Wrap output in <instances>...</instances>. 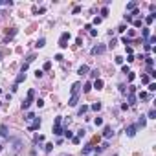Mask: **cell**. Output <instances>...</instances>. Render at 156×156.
Returning <instances> with one entry per match:
<instances>
[{
    "label": "cell",
    "instance_id": "obj_1",
    "mask_svg": "<svg viewBox=\"0 0 156 156\" xmlns=\"http://www.w3.org/2000/svg\"><path fill=\"white\" fill-rule=\"evenodd\" d=\"M103 149H97L96 145H86L83 147V156H97Z\"/></svg>",
    "mask_w": 156,
    "mask_h": 156
},
{
    "label": "cell",
    "instance_id": "obj_2",
    "mask_svg": "<svg viewBox=\"0 0 156 156\" xmlns=\"http://www.w3.org/2000/svg\"><path fill=\"white\" fill-rule=\"evenodd\" d=\"M33 97H35V90L31 88V90L28 92V97L22 101V110H28L29 106H31V103H33Z\"/></svg>",
    "mask_w": 156,
    "mask_h": 156
},
{
    "label": "cell",
    "instance_id": "obj_3",
    "mask_svg": "<svg viewBox=\"0 0 156 156\" xmlns=\"http://www.w3.org/2000/svg\"><path fill=\"white\" fill-rule=\"evenodd\" d=\"M61 125H63V118H61V116H57L55 119H53V134H55V136H61V134H63V127H61Z\"/></svg>",
    "mask_w": 156,
    "mask_h": 156
},
{
    "label": "cell",
    "instance_id": "obj_4",
    "mask_svg": "<svg viewBox=\"0 0 156 156\" xmlns=\"http://www.w3.org/2000/svg\"><path fill=\"white\" fill-rule=\"evenodd\" d=\"M70 33H68V31H64L63 35H61V39H59V46H61V48H66V46H68V41H70Z\"/></svg>",
    "mask_w": 156,
    "mask_h": 156
},
{
    "label": "cell",
    "instance_id": "obj_5",
    "mask_svg": "<svg viewBox=\"0 0 156 156\" xmlns=\"http://www.w3.org/2000/svg\"><path fill=\"white\" fill-rule=\"evenodd\" d=\"M105 51H106V46L97 44V46H94V48H92V55H101V53H105Z\"/></svg>",
    "mask_w": 156,
    "mask_h": 156
},
{
    "label": "cell",
    "instance_id": "obj_6",
    "mask_svg": "<svg viewBox=\"0 0 156 156\" xmlns=\"http://www.w3.org/2000/svg\"><path fill=\"white\" fill-rule=\"evenodd\" d=\"M39 127H41V119H39V118H35V119L28 125V130H37Z\"/></svg>",
    "mask_w": 156,
    "mask_h": 156
},
{
    "label": "cell",
    "instance_id": "obj_7",
    "mask_svg": "<svg viewBox=\"0 0 156 156\" xmlns=\"http://www.w3.org/2000/svg\"><path fill=\"white\" fill-rule=\"evenodd\" d=\"M136 130H138V125H128V127H127V136H128V138H132V136L136 134Z\"/></svg>",
    "mask_w": 156,
    "mask_h": 156
},
{
    "label": "cell",
    "instance_id": "obj_8",
    "mask_svg": "<svg viewBox=\"0 0 156 156\" xmlns=\"http://www.w3.org/2000/svg\"><path fill=\"white\" fill-rule=\"evenodd\" d=\"M77 101H79V94H72V97H70V101H68V105H70V106H75V105H77Z\"/></svg>",
    "mask_w": 156,
    "mask_h": 156
},
{
    "label": "cell",
    "instance_id": "obj_9",
    "mask_svg": "<svg viewBox=\"0 0 156 156\" xmlns=\"http://www.w3.org/2000/svg\"><path fill=\"white\" fill-rule=\"evenodd\" d=\"M103 136H105V140H110V138L114 136L112 128H110V127H105V130H103Z\"/></svg>",
    "mask_w": 156,
    "mask_h": 156
},
{
    "label": "cell",
    "instance_id": "obj_10",
    "mask_svg": "<svg viewBox=\"0 0 156 156\" xmlns=\"http://www.w3.org/2000/svg\"><path fill=\"white\" fill-rule=\"evenodd\" d=\"M142 35H143V41L147 42V39L151 37V28H143L142 29Z\"/></svg>",
    "mask_w": 156,
    "mask_h": 156
},
{
    "label": "cell",
    "instance_id": "obj_11",
    "mask_svg": "<svg viewBox=\"0 0 156 156\" xmlns=\"http://www.w3.org/2000/svg\"><path fill=\"white\" fill-rule=\"evenodd\" d=\"M24 79H26V72H20V73H18V75H17V81H15V85L18 86V83H22V81H24Z\"/></svg>",
    "mask_w": 156,
    "mask_h": 156
},
{
    "label": "cell",
    "instance_id": "obj_12",
    "mask_svg": "<svg viewBox=\"0 0 156 156\" xmlns=\"http://www.w3.org/2000/svg\"><path fill=\"white\" fill-rule=\"evenodd\" d=\"M0 136H2V138H7V136H9L7 134V127L6 125H0Z\"/></svg>",
    "mask_w": 156,
    "mask_h": 156
},
{
    "label": "cell",
    "instance_id": "obj_13",
    "mask_svg": "<svg viewBox=\"0 0 156 156\" xmlns=\"http://www.w3.org/2000/svg\"><path fill=\"white\" fill-rule=\"evenodd\" d=\"M94 88H96V90H101V88H103V81H101V79H96V81H94Z\"/></svg>",
    "mask_w": 156,
    "mask_h": 156
},
{
    "label": "cell",
    "instance_id": "obj_14",
    "mask_svg": "<svg viewBox=\"0 0 156 156\" xmlns=\"http://www.w3.org/2000/svg\"><path fill=\"white\" fill-rule=\"evenodd\" d=\"M24 119L28 121V123H31V121L35 119V114H33V112H28V114H26V118H24Z\"/></svg>",
    "mask_w": 156,
    "mask_h": 156
},
{
    "label": "cell",
    "instance_id": "obj_15",
    "mask_svg": "<svg viewBox=\"0 0 156 156\" xmlns=\"http://www.w3.org/2000/svg\"><path fill=\"white\" fill-rule=\"evenodd\" d=\"M79 88H81V83H73V86H72V94H79Z\"/></svg>",
    "mask_w": 156,
    "mask_h": 156
},
{
    "label": "cell",
    "instance_id": "obj_16",
    "mask_svg": "<svg viewBox=\"0 0 156 156\" xmlns=\"http://www.w3.org/2000/svg\"><path fill=\"white\" fill-rule=\"evenodd\" d=\"M86 72H88V66H86V64H83V66L79 68V72H77V73H79V75H85Z\"/></svg>",
    "mask_w": 156,
    "mask_h": 156
},
{
    "label": "cell",
    "instance_id": "obj_17",
    "mask_svg": "<svg viewBox=\"0 0 156 156\" xmlns=\"http://www.w3.org/2000/svg\"><path fill=\"white\" fill-rule=\"evenodd\" d=\"M136 6H138L136 2H128V4H127V11H134V9H136Z\"/></svg>",
    "mask_w": 156,
    "mask_h": 156
},
{
    "label": "cell",
    "instance_id": "obj_18",
    "mask_svg": "<svg viewBox=\"0 0 156 156\" xmlns=\"http://www.w3.org/2000/svg\"><path fill=\"white\" fill-rule=\"evenodd\" d=\"M147 118H149V119H156V110H154V108H151V110H149Z\"/></svg>",
    "mask_w": 156,
    "mask_h": 156
},
{
    "label": "cell",
    "instance_id": "obj_19",
    "mask_svg": "<svg viewBox=\"0 0 156 156\" xmlns=\"http://www.w3.org/2000/svg\"><path fill=\"white\" fill-rule=\"evenodd\" d=\"M88 110H90V106H86V105L79 106V114H81V116H83V114H85V112H88Z\"/></svg>",
    "mask_w": 156,
    "mask_h": 156
},
{
    "label": "cell",
    "instance_id": "obj_20",
    "mask_svg": "<svg viewBox=\"0 0 156 156\" xmlns=\"http://www.w3.org/2000/svg\"><path fill=\"white\" fill-rule=\"evenodd\" d=\"M145 123H147V118H145V116H142V118H140V121H138V127H145Z\"/></svg>",
    "mask_w": 156,
    "mask_h": 156
},
{
    "label": "cell",
    "instance_id": "obj_21",
    "mask_svg": "<svg viewBox=\"0 0 156 156\" xmlns=\"http://www.w3.org/2000/svg\"><path fill=\"white\" fill-rule=\"evenodd\" d=\"M101 106H103V105H101L99 101H97V103H94V105L90 106V108H92V110H96V112H97V110H101Z\"/></svg>",
    "mask_w": 156,
    "mask_h": 156
},
{
    "label": "cell",
    "instance_id": "obj_22",
    "mask_svg": "<svg viewBox=\"0 0 156 156\" xmlns=\"http://www.w3.org/2000/svg\"><path fill=\"white\" fill-rule=\"evenodd\" d=\"M44 42H46V41H44V37H41V39L37 41V44H35V46H37V48H42V46H44Z\"/></svg>",
    "mask_w": 156,
    "mask_h": 156
},
{
    "label": "cell",
    "instance_id": "obj_23",
    "mask_svg": "<svg viewBox=\"0 0 156 156\" xmlns=\"http://www.w3.org/2000/svg\"><path fill=\"white\" fill-rule=\"evenodd\" d=\"M154 18H156V15H149V17L145 18V22H147V24H152V22H154Z\"/></svg>",
    "mask_w": 156,
    "mask_h": 156
},
{
    "label": "cell",
    "instance_id": "obj_24",
    "mask_svg": "<svg viewBox=\"0 0 156 156\" xmlns=\"http://www.w3.org/2000/svg\"><path fill=\"white\" fill-rule=\"evenodd\" d=\"M63 134L66 136V138H70V140L73 138V134H72V130H68V128H64V130H63Z\"/></svg>",
    "mask_w": 156,
    "mask_h": 156
},
{
    "label": "cell",
    "instance_id": "obj_25",
    "mask_svg": "<svg viewBox=\"0 0 156 156\" xmlns=\"http://www.w3.org/2000/svg\"><path fill=\"white\" fill-rule=\"evenodd\" d=\"M128 103H130V105H134V103H136V96H134V94H128Z\"/></svg>",
    "mask_w": 156,
    "mask_h": 156
},
{
    "label": "cell",
    "instance_id": "obj_26",
    "mask_svg": "<svg viewBox=\"0 0 156 156\" xmlns=\"http://www.w3.org/2000/svg\"><path fill=\"white\" fill-rule=\"evenodd\" d=\"M149 97H151V96L147 92H140V99H149Z\"/></svg>",
    "mask_w": 156,
    "mask_h": 156
},
{
    "label": "cell",
    "instance_id": "obj_27",
    "mask_svg": "<svg viewBox=\"0 0 156 156\" xmlns=\"http://www.w3.org/2000/svg\"><path fill=\"white\" fill-rule=\"evenodd\" d=\"M149 81H151V77H149V75H142V83H143V85H147Z\"/></svg>",
    "mask_w": 156,
    "mask_h": 156
},
{
    "label": "cell",
    "instance_id": "obj_28",
    "mask_svg": "<svg viewBox=\"0 0 156 156\" xmlns=\"http://www.w3.org/2000/svg\"><path fill=\"white\" fill-rule=\"evenodd\" d=\"M83 90H85V92H90V90H92V83H86Z\"/></svg>",
    "mask_w": 156,
    "mask_h": 156
},
{
    "label": "cell",
    "instance_id": "obj_29",
    "mask_svg": "<svg viewBox=\"0 0 156 156\" xmlns=\"http://www.w3.org/2000/svg\"><path fill=\"white\" fill-rule=\"evenodd\" d=\"M51 149H53V143H46V147H44V151H46V152H50Z\"/></svg>",
    "mask_w": 156,
    "mask_h": 156
},
{
    "label": "cell",
    "instance_id": "obj_30",
    "mask_svg": "<svg viewBox=\"0 0 156 156\" xmlns=\"http://www.w3.org/2000/svg\"><path fill=\"white\" fill-rule=\"evenodd\" d=\"M94 123H96L97 127H101V125H103V119H101V118H96V119H94Z\"/></svg>",
    "mask_w": 156,
    "mask_h": 156
},
{
    "label": "cell",
    "instance_id": "obj_31",
    "mask_svg": "<svg viewBox=\"0 0 156 156\" xmlns=\"http://www.w3.org/2000/svg\"><path fill=\"white\" fill-rule=\"evenodd\" d=\"M123 61H125V59H123V57H119V55L116 57V64H123Z\"/></svg>",
    "mask_w": 156,
    "mask_h": 156
},
{
    "label": "cell",
    "instance_id": "obj_32",
    "mask_svg": "<svg viewBox=\"0 0 156 156\" xmlns=\"http://www.w3.org/2000/svg\"><path fill=\"white\" fill-rule=\"evenodd\" d=\"M42 75H44V73H42V70H37V72H35V77H37V79H41Z\"/></svg>",
    "mask_w": 156,
    "mask_h": 156
},
{
    "label": "cell",
    "instance_id": "obj_33",
    "mask_svg": "<svg viewBox=\"0 0 156 156\" xmlns=\"http://www.w3.org/2000/svg\"><path fill=\"white\" fill-rule=\"evenodd\" d=\"M35 142H37V143H39V142H44V136H42V134L35 136Z\"/></svg>",
    "mask_w": 156,
    "mask_h": 156
},
{
    "label": "cell",
    "instance_id": "obj_34",
    "mask_svg": "<svg viewBox=\"0 0 156 156\" xmlns=\"http://www.w3.org/2000/svg\"><path fill=\"white\" fill-rule=\"evenodd\" d=\"M154 90H156V85L154 83H149V92H154Z\"/></svg>",
    "mask_w": 156,
    "mask_h": 156
},
{
    "label": "cell",
    "instance_id": "obj_35",
    "mask_svg": "<svg viewBox=\"0 0 156 156\" xmlns=\"http://www.w3.org/2000/svg\"><path fill=\"white\" fill-rule=\"evenodd\" d=\"M72 142H73L75 145H77V143H81V138H77V136H73V138H72Z\"/></svg>",
    "mask_w": 156,
    "mask_h": 156
},
{
    "label": "cell",
    "instance_id": "obj_36",
    "mask_svg": "<svg viewBox=\"0 0 156 156\" xmlns=\"http://www.w3.org/2000/svg\"><path fill=\"white\" fill-rule=\"evenodd\" d=\"M101 15H103V17H106V15H108V7H103V9H101Z\"/></svg>",
    "mask_w": 156,
    "mask_h": 156
},
{
    "label": "cell",
    "instance_id": "obj_37",
    "mask_svg": "<svg viewBox=\"0 0 156 156\" xmlns=\"http://www.w3.org/2000/svg\"><path fill=\"white\" fill-rule=\"evenodd\" d=\"M101 20H103L101 17H96V18H94V24H101Z\"/></svg>",
    "mask_w": 156,
    "mask_h": 156
},
{
    "label": "cell",
    "instance_id": "obj_38",
    "mask_svg": "<svg viewBox=\"0 0 156 156\" xmlns=\"http://www.w3.org/2000/svg\"><path fill=\"white\" fill-rule=\"evenodd\" d=\"M132 24H134V28H140V26H142V20H134Z\"/></svg>",
    "mask_w": 156,
    "mask_h": 156
},
{
    "label": "cell",
    "instance_id": "obj_39",
    "mask_svg": "<svg viewBox=\"0 0 156 156\" xmlns=\"http://www.w3.org/2000/svg\"><path fill=\"white\" fill-rule=\"evenodd\" d=\"M75 44H77V46H81V44H83V39H81V37H77V39H75Z\"/></svg>",
    "mask_w": 156,
    "mask_h": 156
},
{
    "label": "cell",
    "instance_id": "obj_40",
    "mask_svg": "<svg viewBox=\"0 0 156 156\" xmlns=\"http://www.w3.org/2000/svg\"><path fill=\"white\" fill-rule=\"evenodd\" d=\"M37 106H39V108H41V106H44V101H42V99H37Z\"/></svg>",
    "mask_w": 156,
    "mask_h": 156
},
{
    "label": "cell",
    "instance_id": "obj_41",
    "mask_svg": "<svg viewBox=\"0 0 156 156\" xmlns=\"http://www.w3.org/2000/svg\"><path fill=\"white\" fill-rule=\"evenodd\" d=\"M134 77H136L134 73H132V72H128V81H134Z\"/></svg>",
    "mask_w": 156,
    "mask_h": 156
},
{
    "label": "cell",
    "instance_id": "obj_42",
    "mask_svg": "<svg viewBox=\"0 0 156 156\" xmlns=\"http://www.w3.org/2000/svg\"><path fill=\"white\" fill-rule=\"evenodd\" d=\"M90 75H92V77H97V75H99V72H97V70H92V73H90Z\"/></svg>",
    "mask_w": 156,
    "mask_h": 156
}]
</instances>
